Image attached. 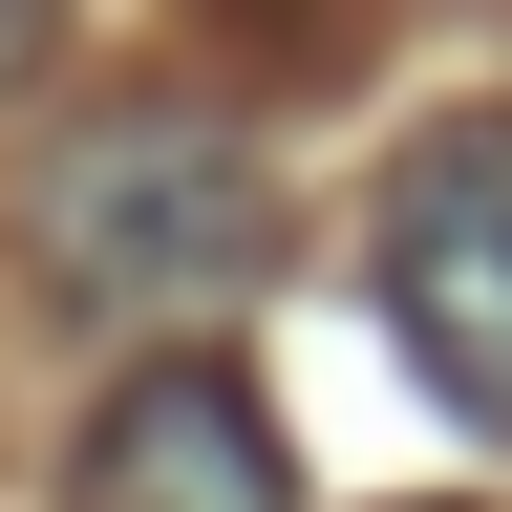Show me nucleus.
<instances>
[{"mask_svg":"<svg viewBox=\"0 0 512 512\" xmlns=\"http://www.w3.org/2000/svg\"><path fill=\"white\" fill-rule=\"evenodd\" d=\"M22 235H43L64 320H107V342H192V320H214L256 256H278V192H256V150H235V128L128 107V128H64V150H43Z\"/></svg>","mask_w":512,"mask_h":512,"instance_id":"obj_1","label":"nucleus"},{"mask_svg":"<svg viewBox=\"0 0 512 512\" xmlns=\"http://www.w3.org/2000/svg\"><path fill=\"white\" fill-rule=\"evenodd\" d=\"M363 278H384V320H406L427 406H470V427L512 448V107L427 128V150L384 171V235H363Z\"/></svg>","mask_w":512,"mask_h":512,"instance_id":"obj_2","label":"nucleus"},{"mask_svg":"<svg viewBox=\"0 0 512 512\" xmlns=\"http://www.w3.org/2000/svg\"><path fill=\"white\" fill-rule=\"evenodd\" d=\"M64 512H299V470H278V427H256L235 363L150 342V363L86 406V448H64Z\"/></svg>","mask_w":512,"mask_h":512,"instance_id":"obj_3","label":"nucleus"},{"mask_svg":"<svg viewBox=\"0 0 512 512\" xmlns=\"http://www.w3.org/2000/svg\"><path fill=\"white\" fill-rule=\"evenodd\" d=\"M22 43H43V0H0V64H22Z\"/></svg>","mask_w":512,"mask_h":512,"instance_id":"obj_4","label":"nucleus"}]
</instances>
